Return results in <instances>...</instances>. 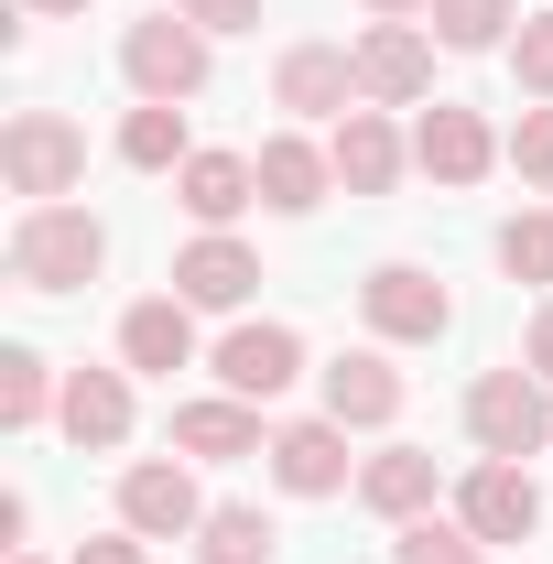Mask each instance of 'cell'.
Wrapping results in <instances>:
<instances>
[{
  "mask_svg": "<svg viewBox=\"0 0 553 564\" xmlns=\"http://www.w3.org/2000/svg\"><path fill=\"white\" fill-rule=\"evenodd\" d=\"M98 261H109V228H98L87 207H22L11 272L33 282V293H76V282H98Z\"/></svg>",
  "mask_w": 553,
  "mask_h": 564,
  "instance_id": "obj_1",
  "label": "cell"
},
{
  "mask_svg": "<svg viewBox=\"0 0 553 564\" xmlns=\"http://www.w3.org/2000/svg\"><path fill=\"white\" fill-rule=\"evenodd\" d=\"M0 174H11V196L55 207L76 174H87V141H76V120H55V109H22V120L0 131Z\"/></svg>",
  "mask_w": 553,
  "mask_h": 564,
  "instance_id": "obj_2",
  "label": "cell"
},
{
  "mask_svg": "<svg viewBox=\"0 0 553 564\" xmlns=\"http://www.w3.org/2000/svg\"><path fill=\"white\" fill-rule=\"evenodd\" d=\"M120 66H131V87L141 98H196L207 87V33L185 22V11H152V22H131V44H120Z\"/></svg>",
  "mask_w": 553,
  "mask_h": 564,
  "instance_id": "obj_3",
  "label": "cell"
},
{
  "mask_svg": "<svg viewBox=\"0 0 553 564\" xmlns=\"http://www.w3.org/2000/svg\"><path fill=\"white\" fill-rule=\"evenodd\" d=\"M467 434H478L488 456H532L553 434V402H543V369H488L478 391H467Z\"/></svg>",
  "mask_w": 553,
  "mask_h": 564,
  "instance_id": "obj_4",
  "label": "cell"
},
{
  "mask_svg": "<svg viewBox=\"0 0 553 564\" xmlns=\"http://www.w3.org/2000/svg\"><path fill=\"white\" fill-rule=\"evenodd\" d=\"M456 521H467L478 543H532V532H543V489L521 478V456H488L478 478L456 489Z\"/></svg>",
  "mask_w": 553,
  "mask_h": 564,
  "instance_id": "obj_5",
  "label": "cell"
},
{
  "mask_svg": "<svg viewBox=\"0 0 553 564\" xmlns=\"http://www.w3.org/2000/svg\"><path fill=\"white\" fill-rule=\"evenodd\" d=\"M358 304H369V326H380V337H445V326H456V304H445V282L434 272H413V261H380V272L358 282Z\"/></svg>",
  "mask_w": 553,
  "mask_h": 564,
  "instance_id": "obj_6",
  "label": "cell"
},
{
  "mask_svg": "<svg viewBox=\"0 0 553 564\" xmlns=\"http://www.w3.org/2000/svg\"><path fill=\"white\" fill-rule=\"evenodd\" d=\"M120 521H131L141 543H174V532H207V510H196V478H185L174 456H141L131 478H120Z\"/></svg>",
  "mask_w": 553,
  "mask_h": 564,
  "instance_id": "obj_7",
  "label": "cell"
},
{
  "mask_svg": "<svg viewBox=\"0 0 553 564\" xmlns=\"http://www.w3.org/2000/svg\"><path fill=\"white\" fill-rule=\"evenodd\" d=\"M423 87H434V44H423L413 22H369V33H358V98H391V109H402Z\"/></svg>",
  "mask_w": 553,
  "mask_h": 564,
  "instance_id": "obj_8",
  "label": "cell"
},
{
  "mask_svg": "<svg viewBox=\"0 0 553 564\" xmlns=\"http://www.w3.org/2000/svg\"><path fill=\"white\" fill-rule=\"evenodd\" d=\"M293 369H304V337H293V326H228V348H217V380H228L239 402L293 391Z\"/></svg>",
  "mask_w": 553,
  "mask_h": 564,
  "instance_id": "obj_9",
  "label": "cell"
},
{
  "mask_svg": "<svg viewBox=\"0 0 553 564\" xmlns=\"http://www.w3.org/2000/svg\"><path fill=\"white\" fill-rule=\"evenodd\" d=\"M413 163L434 174V185H478L488 163H499V141H488V120H478V109H423Z\"/></svg>",
  "mask_w": 553,
  "mask_h": 564,
  "instance_id": "obj_10",
  "label": "cell"
},
{
  "mask_svg": "<svg viewBox=\"0 0 553 564\" xmlns=\"http://www.w3.org/2000/svg\"><path fill=\"white\" fill-rule=\"evenodd\" d=\"M272 98L304 109V120H337L347 98H358V55H337V44H293V55L272 66Z\"/></svg>",
  "mask_w": 553,
  "mask_h": 564,
  "instance_id": "obj_11",
  "label": "cell"
},
{
  "mask_svg": "<svg viewBox=\"0 0 553 564\" xmlns=\"http://www.w3.org/2000/svg\"><path fill=\"white\" fill-rule=\"evenodd\" d=\"M272 478L293 499L347 489V423H282V434H272Z\"/></svg>",
  "mask_w": 553,
  "mask_h": 564,
  "instance_id": "obj_12",
  "label": "cell"
},
{
  "mask_svg": "<svg viewBox=\"0 0 553 564\" xmlns=\"http://www.w3.org/2000/svg\"><path fill=\"white\" fill-rule=\"evenodd\" d=\"M120 358L174 380V369L196 358V315H185V293H152V304H131V315H120Z\"/></svg>",
  "mask_w": 553,
  "mask_h": 564,
  "instance_id": "obj_13",
  "label": "cell"
},
{
  "mask_svg": "<svg viewBox=\"0 0 553 564\" xmlns=\"http://www.w3.org/2000/svg\"><path fill=\"white\" fill-rule=\"evenodd\" d=\"M250 282H261V261H250L228 228H207V239L174 261V293H185V304H217V315H228V304H250Z\"/></svg>",
  "mask_w": 553,
  "mask_h": 564,
  "instance_id": "obj_14",
  "label": "cell"
},
{
  "mask_svg": "<svg viewBox=\"0 0 553 564\" xmlns=\"http://www.w3.org/2000/svg\"><path fill=\"white\" fill-rule=\"evenodd\" d=\"M326 163H337L347 196H391V174H402V141H391V120H380V109H347Z\"/></svg>",
  "mask_w": 553,
  "mask_h": 564,
  "instance_id": "obj_15",
  "label": "cell"
},
{
  "mask_svg": "<svg viewBox=\"0 0 553 564\" xmlns=\"http://www.w3.org/2000/svg\"><path fill=\"white\" fill-rule=\"evenodd\" d=\"M250 174H261V207H282V217H304L315 207V196H326V174H337V163H326V152H315V141H261V152H250Z\"/></svg>",
  "mask_w": 553,
  "mask_h": 564,
  "instance_id": "obj_16",
  "label": "cell"
},
{
  "mask_svg": "<svg viewBox=\"0 0 553 564\" xmlns=\"http://www.w3.org/2000/svg\"><path fill=\"white\" fill-rule=\"evenodd\" d=\"M55 423H66L76 445H120V434H131V380H120V369H76Z\"/></svg>",
  "mask_w": 553,
  "mask_h": 564,
  "instance_id": "obj_17",
  "label": "cell"
},
{
  "mask_svg": "<svg viewBox=\"0 0 553 564\" xmlns=\"http://www.w3.org/2000/svg\"><path fill=\"white\" fill-rule=\"evenodd\" d=\"M358 499H369L380 521H423V510H434V456H423V445L369 456V467H358Z\"/></svg>",
  "mask_w": 553,
  "mask_h": 564,
  "instance_id": "obj_18",
  "label": "cell"
},
{
  "mask_svg": "<svg viewBox=\"0 0 553 564\" xmlns=\"http://www.w3.org/2000/svg\"><path fill=\"white\" fill-rule=\"evenodd\" d=\"M402 413V380H391V358H337L326 369V423H391Z\"/></svg>",
  "mask_w": 553,
  "mask_h": 564,
  "instance_id": "obj_19",
  "label": "cell"
},
{
  "mask_svg": "<svg viewBox=\"0 0 553 564\" xmlns=\"http://www.w3.org/2000/svg\"><path fill=\"white\" fill-rule=\"evenodd\" d=\"M174 445H185V456H217V467H228V456H261V413H250L239 391H228V402H185V413H174Z\"/></svg>",
  "mask_w": 553,
  "mask_h": 564,
  "instance_id": "obj_20",
  "label": "cell"
},
{
  "mask_svg": "<svg viewBox=\"0 0 553 564\" xmlns=\"http://www.w3.org/2000/svg\"><path fill=\"white\" fill-rule=\"evenodd\" d=\"M261 196V174L239 163V152H196L185 163V217H207V228H228V217Z\"/></svg>",
  "mask_w": 553,
  "mask_h": 564,
  "instance_id": "obj_21",
  "label": "cell"
},
{
  "mask_svg": "<svg viewBox=\"0 0 553 564\" xmlns=\"http://www.w3.org/2000/svg\"><path fill=\"white\" fill-rule=\"evenodd\" d=\"M120 163H141V174H163V163H196V152H185V109L141 98L131 120H120Z\"/></svg>",
  "mask_w": 553,
  "mask_h": 564,
  "instance_id": "obj_22",
  "label": "cell"
},
{
  "mask_svg": "<svg viewBox=\"0 0 553 564\" xmlns=\"http://www.w3.org/2000/svg\"><path fill=\"white\" fill-rule=\"evenodd\" d=\"M282 532L261 510H207V532H196V564H272Z\"/></svg>",
  "mask_w": 553,
  "mask_h": 564,
  "instance_id": "obj_23",
  "label": "cell"
},
{
  "mask_svg": "<svg viewBox=\"0 0 553 564\" xmlns=\"http://www.w3.org/2000/svg\"><path fill=\"white\" fill-rule=\"evenodd\" d=\"M510 22H521L510 0H434V44H456V55H488Z\"/></svg>",
  "mask_w": 553,
  "mask_h": 564,
  "instance_id": "obj_24",
  "label": "cell"
},
{
  "mask_svg": "<svg viewBox=\"0 0 553 564\" xmlns=\"http://www.w3.org/2000/svg\"><path fill=\"white\" fill-rule=\"evenodd\" d=\"M391 564H488V543L467 532V521H402Z\"/></svg>",
  "mask_w": 553,
  "mask_h": 564,
  "instance_id": "obj_25",
  "label": "cell"
},
{
  "mask_svg": "<svg viewBox=\"0 0 553 564\" xmlns=\"http://www.w3.org/2000/svg\"><path fill=\"white\" fill-rule=\"evenodd\" d=\"M0 423H11V434H33V423H44V358H33V348L0 358Z\"/></svg>",
  "mask_w": 553,
  "mask_h": 564,
  "instance_id": "obj_26",
  "label": "cell"
},
{
  "mask_svg": "<svg viewBox=\"0 0 553 564\" xmlns=\"http://www.w3.org/2000/svg\"><path fill=\"white\" fill-rule=\"evenodd\" d=\"M499 261H510V282H553V217H510Z\"/></svg>",
  "mask_w": 553,
  "mask_h": 564,
  "instance_id": "obj_27",
  "label": "cell"
},
{
  "mask_svg": "<svg viewBox=\"0 0 553 564\" xmlns=\"http://www.w3.org/2000/svg\"><path fill=\"white\" fill-rule=\"evenodd\" d=\"M510 66H521V87H532V98H553V11H532V22L510 33Z\"/></svg>",
  "mask_w": 553,
  "mask_h": 564,
  "instance_id": "obj_28",
  "label": "cell"
},
{
  "mask_svg": "<svg viewBox=\"0 0 553 564\" xmlns=\"http://www.w3.org/2000/svg\"><path fill=\"white\" fill-rule=\"evenodd\" d=\"M510 163H521V185H543V196H553V109H521V131H510Z\"/></svg>",
  "mask_w": 553,
  "mask_h": 564,
  "instance_id": "obj_29",
  "label": "cell"
},
{
  "mask_svg": "<svg viewBox=\"0 0 553 564\" xmlns=\"http://www.w3.org/2000/svg\"><path fill=\"white\" fill-rule=\"evenodd\" d=\"M174 11H185L196 33H250V22H261V0H174Z\"/></svg>",
  "mask_w": 553,
  "mask_h": 564,
  "instance_id": "obj_30",
  "label": "cell"
},
{
  "mask_svg": "<svg viewBox=\"0 0 553 564\" xmlns=\"http://www.w3.org/2000/svg\"><path fill=\"white\" fill-rule=\"evenodd\" d=\"M76 564H141V543H120V532H109V543H76Z\"/></svg>",
  "mask_w": 553,
  "mask_h": 564,
  "instance_id": "obj_31",
  "label": "cell"
},
{
  "mask_svg": "<svg viewBox=\"0 0 553 564\" xmlns=\"http://www.w3.org/2000/svg\"><path fill=\"white\" fill-rule=\"evenodd\" d=\"M521 369H543V380H553V304L532 315V358H521Z\"/></svg>",
  "mask_w": 553,
  "mask_h": 564,
  "instance_id": "obj_32",
  "label": "cell"
},
{
  "mask_svg": "<svg viewBox=\"0 0 553 564\" xmlns=\"http://www.w3.org/2000/svg\"><path fill=\"white\" fill-rule=\"evenodd\" d=\"M369 11H380V22H413V11H434V0H369Z\"/></svg>",
  "mask_w": 553,
  "mask_h": 564,
  "instance_id": "obj_33",
  "label": "cell"
},
{
  "mask_svg": "<svg viewBox=\"0 0 553 564\" xmlns=\"http://www.w3.org/2000/svg\"><path fill=\"white\" fill-rule=\"evenodd\" d=\"M22 11H44V22H55V11H87V0H22Z\"/></svg>",
  "mask_w": 553,
  "mask_h": 564,
  "instance_id": "obj_34",
  "label": "cell"
},
{
  "mask_svg": "<svg viewBox=\"0 0 553 564\" xmlns=\"http://www.w3.org/2000/svg\"><path fill=\"white\" fill-rule=\"evenodd\" d=\"M11 564H33V554H11Z\"/></svg>",
  "mask_w": 553,
  "mask_h": 564,
  "instance_id": "obj_35",
  "label": "cell"
}]
</instances>
